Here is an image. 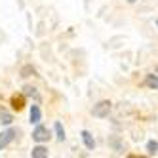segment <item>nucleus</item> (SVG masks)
<instances>
[{
  "mask_svg": "<svg viewBox=\"0 0 158 158\" xmlns=\"http://www.w3.org/2000/svg\"><path fill=\"white\" fill-rule=\"evenodd\" d=\"M82 139H84V145H86V149L94 151V147H95V141H94V137H92V133L84 130V131H82Z\"/></svg>",
  "mask_w": 158,
  "mask_h": 158,
  "instance_id": "nucleus-5",
  "label": "nucleus"
},
{
  "mask_svg": "<svg viewBox=\"0 0 158 158\" xmlns=\"http://www.w3.org/2000/svg\"><path fill=\"white\" fill-rule=\"evenodd\" d=\"M12 107L15 109V110H21L25 107V97L23 95H14L12 97Z\"/></svg>",
  "mask_w": 158,
  "mask_h": 158,
  "instance_id": "nucleus-7",
  "label": "nucleus"
},
{
  "mask_svg": "<svg viewBox=\"0 0 158 158\" xmlns=\"http://www.w3.org/2000/svg\"><path fill=\"white\" fill-rule=\"evenodd\" d=\"M94 116L95 118H105L109 116V112H110V101H99V103L94 107Z\"/></svg>",
  "mask_w": 158,
  "mask_h": 158,
  "instance_id": "nucleus-1",
  "label": "nucleus"
},
{
  "mask_svg": "<svg viewBox=\"0 0 158 158\" xmlns=\"http://www.w3.org/2000/svg\"><path fill=\"white\" fill-rule=\"evenodd\" d=\"M145 84L149 86V88H152V89H158V76L156 74H147Z\"/></svg>",
  "mask_w": 158,
  "mask_h": 158,
  "instance_id": "nucleus-8",
  "label": "nucleus"
},
{
  "mask_svg": "<svg viewBox=\"0 0 158 158\" xmlns=\"http://www.w3.org/2000/svg\"><path fill=\"white\" fill-rule=\"evenodd\" d=\"M14 137H15V130H8V131H2V133H0V151L12 143Z\"/></svg>",
  "mask_w": 158,
  "mask_h": 158,
  "instance_id": "nucleus-3",
  "label": "nucleus"
},
{
  "mask_svg": "<svg viewBox=\"0 0 158 158\" xmlns=\"http://www.w3.org/2000/svg\"><path fill=\"white\" fill-rule=\"evenodd\" d=\"M156 25H158V21H156Z\"/></svg>",
  "mask_w": 158,
  "mask_h": 158,
  "instance_id": "nucleus-13",
  "label": "nucleus"
},
{
  "mask_svg": "<svg viewBox=\"0 0 158 158\" xmlns=\"http://www.w3.org/2000/svg\"><path fill=\"white\" fill-rule=\"evenodd\" d=\"M128 2H135V0H128Z\"/></svg>",
  "mask_w": 158,
  "mask_h": 158,
  "instance_id": "nucleus-12",
  "label": "nucleus"
},
{
  "mask_svg": "<svg viewBox=\"0 0 158 158\" xmlns=\"http://www.w3.org/2000/svg\"><path fill=\"white\" fill-rule=\"evenodd\" d=\"M31 156L32 158H46L48 156V149L42 147V145H38V147H35V149L31 151Z\"/></svg>",
  "mask_w": 158,
  "mask_h": 158,
  "instance_id": "nucleus-4",
  "label": "nucleus"
},
{
  "mask_svg": "<svg viewBox=\"0 0 158 158\" xmlns=\"http://www.w3.org/2000/svg\"><path fill=\"white\" fill-rule=\"evenodd\" d=\"M40 118H42V112H40L38 105H32V107H31V122H32V124H38Z\"/></svg>",
  "mask_w": 158,
  "mask_h": 158,
  "instance_id": "nucleus-6",
  "label": "nucleus"
},
{
  "mask_svg": "<svg viewBox=\"0 0 158 158\" xmlns=\"http://www.w3.org/2000/svg\"><path fill=\"white\" fill-rule=\"evenodd\" d=\"M147 151H149V154H156L158 152V143L156 141H149L147 143Z\"/></svg>",
  "mask_w": 158,
  "mask_h": 158,
  "instance_id": "nucleus-9",
  "label": "nucleus"
},
{
  "mask_svg": "<svg viewBox=\"0 0 158 158\" xmlns=\"http://www.w3.org/2000/svg\"><path fill=\"white\" fill-rule=\"evenodd\" d=\"M48 137H50V131H48V128H44V126H38L35 131H32V139H35L36 143L48 141Z\"/></svg>",
  "mask_w": 158,
  "mask_h": 158,
  "instance_id": "nucleus-2",
  "label": "nucleus"
},
{
  "mask_svg": "<svg viewBox=\"0 0 158 158\" xmlns=\"http://www.w3.org/2000/svg\"><path fill=\"white\" fill-rule=\"evenodd\" d=\"M55 133H57V139H59V141H63V139H65V130H63V126H61L59 122L55 124Z\"/></svg>",
  "mask_w": 158,
  "mask_h": 158,
  "instance_id": "nucleus-11",
  "label": "nucleus"
},
{
  "mask_svg": "<svg viewBox=\"0 0 158 158\" xmlns=\"http://www.w3.org/2000/svg\"><path fill=\"white\" fill-rule=\"evenodd\" d=\"M0 118H2V124H12V114H8V112L6 110H2V109H0Z\"/></svg>",
  "mask_w": 158,
  "mask_h": 158,
  "instance_id": "nucleus-10",
  "label": "nucleus"
},
{
  "mask_svg": "<svg viewBox=\"0 0 158 158\" xmlns=\"http://www.w3.org/2000/svg\"><path fill=\"white\" fill-rule=\"evenodd\" d=\"M156 71H158V69H156Z\"/></svg>",
  "mask_w": 158,
  "mask_h": 158,
  "instance_id": "nucleus-14",
  "label": "nucleus"
}]
</instances>
